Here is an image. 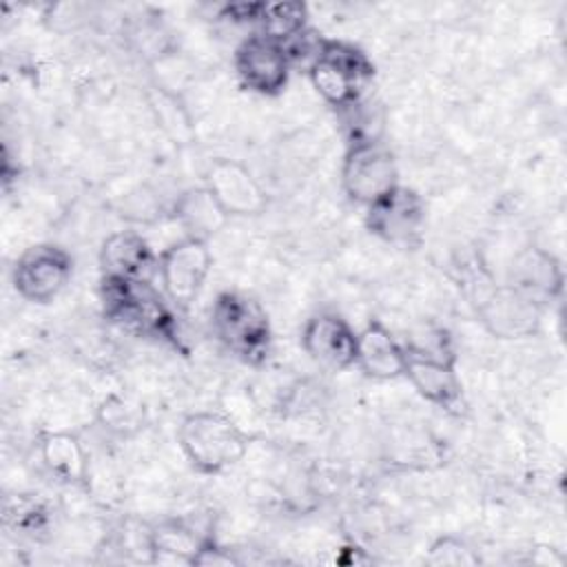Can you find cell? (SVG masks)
I'll use <instances>...</instances> for the list:
<instances>
[{
    "label": "cell",
    "mask_w": 567,
    "mask_h": 567,
    "mask_svg": "<svg viewBox=\"0 0 567 567\" xmlns=\"http://www.w3.org/2000/svg\"><path fill=\"white\" fill-rule=\"evenodd\" d=\"M239 560L230 554V549H224L219 547L210 536L204 540V545L199 547V551L195 554L193 558V567L195 565H204V567H230V565H237Z\"/></svg>",
    "instance_id": "23"
},
{
    "label": "cell",
    "mask_w": 567,
    "mask_h": 567,
    "mask_svg": "<svg viewBox=\"0 0 567 567\" xmlns=\"http://www.w3.org/2000/svg\"><path fill=\"white\" fill-rule=\"evenodd\" d=\"M204 186L213 193L228 217H255L268 206V195L257 177L237 159H215L206 175Z\"/></svg>",
    "instance_id": "11"
},
{
    "label": "cell",
    "mask_w": 567,
    "mask_h": 567,
    "mask_svg": "<svg viewBox=\"0 0 567 567\" xmlns=\"http://www.w3.org/2000/svg\"><path fill=\"white\" fill-rule=\"evenodd\" d=\"M73 275L71 255L55 244H35L27 248L13 266V288L31 303L53 301Z\"/></svg>",
    "instance_id": "8"
},
{
    "label": "cell",
    "mask_w": 567,
    "mask_h": 567,
    "mask_svg": "<svg viewBox=\"0 0 567 567\" xmlns=\"http://www.w3.org/2000/svg\"><path fill=\"white\" fill-rule=\"evenodd\" d=\"M100 292L104 315L115 326L135 337L157 339L179 348L175 315L151 281L102 277Z\"/></svg>",
    "instance_id": "1"
},
{
    "label": "cell",
    "mask_w": 567,
    "mask_h": 567,
    "mask_svg": "<svg viewBox=\"0 0 567 567\" xmlns=\"http://www.w3.org/2000/svg\"><path fill=\"white\" fill-rule=\"evenodd\" d=\"M478 321L496 339H525L540 330L543 306L512 284L487 290L476 306Z\"/></svg>",
    "instance_id": "10"
},
{
    "label": "cell",
    "mask_w": 567,
    "mask_h": 567,
    "mask_svg": "<svg viewBox=\"0 0 567 567\" xmlns=\"http://www.w3.org/2000/svg\"><path fill=\"white\" fill-rule=\"evenodd\" d=\"M40 458L42 465L69 485H84L89 476V456L78 434L66 430L44 432L40 436Z\"/></svg>",
    "instance_id": "18"
},
{
    "label": "cell",
    "mask_w": 567,
    "mask_h": 567,
    "mask_svg": "<svg viewBox=\"0 0 567 567\" xmlns=\"http://www.w3.org/2000/svg\"><path fill=\"white\" fill-rule=\"evenodd\" d=\"M213 268L208 241L197 237H182L166 246L157 257V272L164 297L186 310L202 292Z\"/></svg>",
    "instance_id": "6"
},
{
    "label": "cell",
    "mask_w": 567,
    "mask_h": 567,
    "mask_svg": "<svg viewBox=\"0 0 567 567\" xmlns=\"http://www.w3.org/2000/svg\"><path fill=\"white\" fill-rule=\"evenodd\" d=\"M177 443L195 472L219 474L244 458L250 439L226 414L199 410L182 419Z\"/></svg>",
    "instance_id": "3"
},
{
    "label": "cell",
    "mask_w": 567,
    "mask_h": 567,
    "mask_svg": "<svg viewBox=\"0 0 567 567\" xmlns=\"http://www.w3.org/2000/svg\"><path fill=\"white\" fill-rule=\"evenodd\" d=\"M290 69L292 60L288 49L264 33L244 38L235 49L237 78L248 91L257 95H279L290 80Z\"/></svg>",
    "instance_id": "9"
},
{
    "label": "cell",
    "mask_w": 567,
    "mask_h": 567,
    "mask_svg": "<svg viewBox=\"0 0 567 567\" xmlns=\"http://www.w3.org/2000/svg\"><path fill=\"white\" fill-rule=\"evenodd\" d=\"M563 266L545 248L532 246L523 250L512 268V286L529 295L543 308L547 301L556 299L563 292Z\"/></svg>",
    "instance_id": "16"
},
{
    "label": "cell",
    "mask_w": 567,
    "mask_h": 567,
    "mask_svg": "<svg viewBox=\"0 0 567 567\" xmlns=\"http://www.w3.org/2000/svg\"><path fill=\"white\" fill-rule=\"evenodd\" d=\"M173 217L186 237H197L204 241L215 237L228 224L226 210L206 186L182 190L173 204Z\"/></svg>",
    "instance_id": "17"
},
{
    "label": "cell",
    "mask_w": 567,
    "mask_h": 567,
    "mask_svg": "<svg viewBox=\"0 0 567 567\" xmlns=\"http://www.w3.org/2000/svg\"><path fill=\"white\" fill-rule=\"evenodd\" d=\"M208 536L197 534L184 520H164L148 529L151 563L159 565H193L195 554Z\"/></svg>",
    "instance_id": "19"
},
{
    "label": "cell",
    "mask_w": 567,
    "mask_h": 567,
    "mask_svg": "<svg viewBox=\"0 0 567 567\" xmlns=\"http://www.w3.org/2000/svg\"><path fill=\"white\" fill-rule=\"evenodd\" d=\"M259 24H261L259 33L286 47L308 31V7L303 2H277V4L266 2Z\"/></svg>",
    "instance_id": "20"
},
{
    "label": "cell",
    "mask_w": 567,
    "mask_h": 567,
    "mask_svg": "<svg viewBox=\"0 0 567 567\" xmlns=\"http://www.w3.org/2000/svg\"><path fill=\"white\" fill-rule=\"evenodd\" d=\"M210 328L217 341L244 363L259 365L270 354L272 328L268 312L246 292H219L210 308Z\"/></svg>",
    "instance_id": "2"
},
{
    "label": "cell",
    "mask_w": 567,
    "mask_h": 567,
    "mask_svg": "<svg viewBox=\"0 0 567 567\" xmlns=\"http://www.w3.org/2000/svg\"><path fill=\"white\" fill-rule=\"evenodd\" d=\"M102 277L115 279H146L157 270V257L148 241L135 230L111 233L100 248Z\"/></svg>",
    "instance_id": "15"
},
{
    "label": "cell",
    "mask_w": 567,
    "mask_h": 567,
    "mask_svg": "<svg viewBox=\"0 0 567 567\" xmlns=\"http://www.w3.org/2000/svg\"><path fill=\"white\" fill-rule=\"evenodd\" d=\"M365 228L385 244L414 248L421 244L425 228V202L414 188L396 184L365 206Z\"/></svg>",
    "instance_id": "7"
},
{
    "label": "cell",
    "mask_w": 567,
    "mask_h": 567,
    "mask_svg": "<svg viewBox=\"0 0 567 567\" xmlns=\"http://www.w3.org/2000/svg\"><path fill=\"white\" fill-rule=\"evenodd\" d=\"M368 379L392 381L403 377L405 348L394 339L388 326L370 319L357 332V363Z\"/></svg>",
    "instance_id": "14"
},
{
    "label": "cell",
    "mask_w": 567,
    "mask_h": 567,
    "mask_svg": "<svg viewBox=\"0 0 567 567\" xmlns=\"http://www.w3.org/2000/svg\"><path fill=\"white\" fill-rule=\"evenodd\" d=\"M427 565L441 567V565H458V567H467V565H478L481 558L474 554V549L458 536L445 534L439 536L425 556Z\"/></svg>",
    "instance_id": "22"
},
{
    "label": "cell",
    "mask_w": 567,
    "mask_h": 567,
    "mask_svg": "<svg viewBox=\"0 0 567 567\" xmlns=\"http://www.w3.org/2000/svg\"><path fill=\"white\" fill-rule=\"evenodd\" d=\"M266 2H239V4H228L221 11V18H228L233 22H261Z\"/></svg>",
    "instance_id": "24"
},
{
    "label": "cell",
    "mask_w": 567,
    "mask_h": 567,
    "mask_svg": "<svg viewBox=\"0 0 567 567\" xmlns=\"http://www.w3.org/2000/svg\"><path fill=\"white\" fill-rule=\"evenodd\" d=\"M100 423L117 434H133L144 423V408L120 394L106 396L97 408Z\"/></svg>",
    "instance_id": "21"
},
{
    "label": "cell",
    "mask_w": 567,
    "mask_h": 567,
    "mask_svg": "<svg viewBox=\"0 0 567 567\" xmlns=\"http://www.w3.org/2000/svg\"><path fill=\"white\" fill-rule=\"evenodd\" d=\"M403 377L412 388L430 403L452 410L458 408L463 399V385L456 372V361L436 359L419 352L405 350V370Z\"/></svg>",
    "instance_id": "13"
},
{
    "label": "cell",
    "mask_w": 567,
    "mask_h": 567,
    "mask_svg": "<svg viewBox=\"0 0 567 567\" xmlns=\"http://www.w3.org/2000/svg\"><path fill=\"white\" fill-rule=\"evenodd\" d=\"M308 78L328 104L350 109L361 102L368 82L374 78V64L357 44L321 38L317 55L308 64Z\"/></svg>",
    "instance_id": "4"
},
{
    "label": "cell",
    "mask_w": 567,
    "mask_h": 567,
    "mask_svg": "<svg viewBox=\"0 0 567 567\" xmlns=\"http://www.w3.org/2000/svg\"><path fill=\"white\" fill-rule=\"evenodd\" d=\"M399 184V168L392 151L379 142H352L341 164V188L350 202L370 206Z\"/></svg>",
    "instance_id": "5"
},
{
    "label": "cell",
    "mask_w": 567,
    "mask_h": 567,
    "mask_svg": "<svg viewBox=\"0 0 567 567\" xmlns=\"http://www.w3.org/2000/svg\"><path fill=\"white\" fill-rule=\"evenodd\" d=\"M306 354L321 368L341 372L357 363V332L337 312H315L301 330Z\"/></svg>",
    "instance_id": "12"
}]
</instances>
